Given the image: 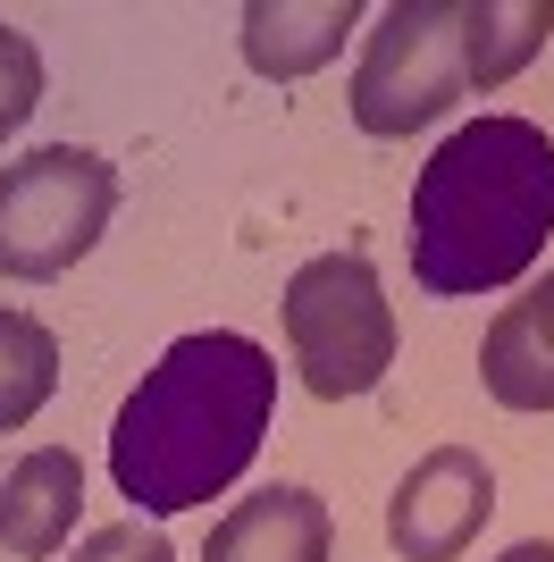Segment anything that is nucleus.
<instances>
[{
    "label": "nucleus",
    "mask_w": 554,
    "mask_h": 562,
    "mask_svg": "<svg viewBox=\"0 0 554 562\" xmlns=\"http://www.w3.org/2000/svg\"><path fill=\"white\" fill-rule=\"evenodd\" d=\"M277 412V361L269 345L235 328H202L143 370V386L118 403L110 428V479L143 520L202 513L253 470Z\"/></svg>",
    "instance_id": "1"
},
{
    "label": "nucleus",
    "mask_w": 554,
    "mask_h": 562,
    "mask_svg": "<svg viewBox=\"0 0 554 562\" xmlns=\"http://www.w3.org/2000/svg\"><path fill=\"white\" fill-rule=\"evenodd\" d=\"M554 135L530 117H470L412 177V278L420 294H496L546 260Z\"/></svg>",
    "instance_id": "2"
},
{
    "label": "nucleus",
    "mask_w": 554,
    "mask_h": 562,
    "mask_svg": "<svg viewBox=\"0 0 554 562\" xmlns=\"http://www.w3.org/2000/svg\"><path fill=\"white\" fill-rule=\"evenodd\" d=\"M554 34V0H395L353 68V126L378 143L437 126L454 101L496 93Z\"/></svg>",
    "instance_id": "3"
},
{
    "label": "nucleus",
    "mask_w": 554,
    "mask_h": 562,
    "mask_svg": "<svg viewBox=\"0 0 554 562\" xmlns=\"http://www.w3.org/2000/svg\"><path fill=\"white\" fill-rule=\"evenodd\" d=\"M118 211V168L85 143H43L0 168V278L51 285L101 244Z\"/></svg>",
    "instance_id": "4"
},
{
    "label": "nucleus",
    "mask_w": 554,
    "mask_h": 562,
    "mask_svg": "<svg viewBox=\"0 0 554 562\" xmlns=\"http://www.w3.org/2000/svg\"><path fill=\"white\" fill-rule=\"evenodd\" d=\"M286 352L320 403L369 395L395 370V311L362 252H320L286 278Z\"/></svg>",
    "instance_id": "5"
},
{
    "label": "nucleus",
    "mask_w": 554,
    "mask_h": 562,
    "mask_svg": "<svg viewBox=\"0 0 554 562\" xmlns=\"http://www.w3.org/2000/svg\"><path fill=\"white\" fill-rule=\"evenodd\" d=\"M487 513H496V470H487V453L479 446H429L395 479L387 546L403 562H454V554H470Z\"/></svg>",
    "instance_id": "6"
},
{
    "label": "nucleus",
    "mask_w": 554,
    "mask_h": 562,
    "mask_svg": "<svg viewBox=\"0 0 554 562\" xmlns=\"http://www.w3.org/2000/svg\"><path fill=\"white\" fill-rule=\"evenodd\" d=\"M76 504H85V462L68 446H34L0 479V554L51 562L76 538Z\"/></svg>",
    "instance_id": "7"
},
{
    "label": "nucleus",
    "mask_w": 554,
    "mask_h": 562,
    "mask_svg": "<svg viewBox=\"0 0 554 562\" xmlns=\"http://www.w3.org/2000/svg\"><path fill=\"white\" fill-rule=\"evenodd\" d=\"M328 546H336V520L311 487H261L210 529L202 562H328Z\"/></svg>",
    "instance_id": "8"
},
{
    "label": "nucleus",
    "mask_w": 554,
    "mask_h": 562,
    "mask_svg": "<svg viewBox=\"0 0 554 562\" xmlns=\"http://www.w3.org/2000/svg\"><path fill=\"white\" fill-rule=\"evenodd\" d=\"M479 378L505 412H554V269L487 319Z\"/></svg>",
    "instance_id": "9"
},
{
    "label": "nucleus",
    "mask_w": 554,
    "mask_h": 562,
    "mask_svg": "<svg viewBox=\"0 0 554 562\" xmlns=\"http://www.w3.org/2000/svg\"><path fill=\"white\" fill-rule=\"evenodd\" d=\"M244 59H253V76H277V85H295V76L328 68L336 50H345V34H362V9L353 0H253L244 9Z\"/></svg>",
    "instance_id": "10"
},
{
    "label": "nucleus",
    "mask_w": 554,
    "mask_h": 562,
    "mask_svg": "<svg viewBox=\"0 0 554 562\" xmlns=\"http://www.w3.org/2000/svg\"><path fill=\"white\" fill-rule=\"evenodd\" d=\"M59 395V336L34 311H0V437Z\"/></svg>",
    "instance_id": "11"
},
{
    "label": "nucleus",
    "mask_w": 554,
    "mask_h": 562,
    "mask_svg": "<svg viewBox=\"0 0 554 562\" xmlns=\"http://www.w3.org/2000/svg\"><path fill=\"white\" fill-rule=\"evenodd\" d=\"M34 110H43V50H34V34L0 25V143L18 135Z\"/></svg>",
    "instance_id": "12"
},
{
    "label": "nucleus",
    "mask_w": 554,
    "mask_h": 562,
    "mask_svg": "<svg viewBox=\"0 0 554 562\" xmlns=\"http://www.w3.org/2000/svg\"><path fill=\"white\" fill-rule=\"evenodd\" d=\"M76 562H177V546L160 529H143V520H110V529H92L76 546Z\"/></svg>",
    "instance_id": "13"
},
{
    "label": "nucleus",
    "mask_w": 554,
    "mask_h": 562,
    "mask_svg": "<svg viewBox=\"0 0 554 562\" xmlns=\"http://www.w3.org/2000/svg\"><path fill=\"white\" fill-rule=\"evenodd\" d=\"M496 562H554V546H546V538H530V546H505Z\"/></svg>",
    "instance_id": "14"
}]
</instances>
